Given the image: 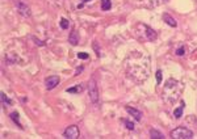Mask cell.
<instances>
[{
    "label": "cell",
    "mask_w": 197,
    "mask_h": 139,
    "mask_svg": "<svg viewBox=\"0 0 197 139\" xmlns=\"http://www.w3.org/2000/svg\"><path fill=\"white\" fill-rule=\"evenodd\" d=\"M60 83V77L59 76H57V75H51V76H49V77H46V80H45V87H46V89H54L55 87H57L58 84Z\"/></svg>",
    "instance_id": "obj_5"
},
{
    "label": "cell",
    "mask_w": 197,
    "mask_h": 139,
    "mask_svg": "<svg viewBox=\"0 0 197 139\" xmlns=\"http://www.w3.org/2000/svg\"><path fill=\"white\" fill-rule=\"evenodd\" d=\"M84 89V85L83 84H78L75 87H70V88L66 89V92H69V93H80V92H83Z\"/></svg>",
    "instance_id": "obj_9"
},
{
    "label": "cell",
    "mask_w": 197,
    "mask_h": 139,
    "mask_svg": "<svg viewBox=\"0 0 197 139\" xmlns=\"http://www.w3.org/2000/svg\"><path fill=\"white\" fill-rule=\"evenodd\" d=\"M69 42L71 43L72 46H76L79 43V33L76 30H72L69 36Z\"/></svg>",
    "instance_id": "obj_7"
},
{
    "label": "cell",
    "mask_w": 197,
    "mask_h": 139,
    "mask_svg": "<svg viewBox=\"0 0 197 139\" xmlns=\"http://www.w3.org/2000/svg\"><path fill=\"white\" fill-rule=\"evenodd\" d=\"M150 138H152V139H164L166 136L163 135L160 131L155 130V129H151V130H150Z\"/></svg>",
    "instance_id": "obj_12"
},
{
    "label": "cell",
    "mask_w": 197,
    "mask_h": 139,
    "mask_svg": "<svg viewBox=\"0 0 197 139\" xmlns=\"http://www.w3.org/2000/svg\"><path fill=\"white\" fill-rule=\"evenodd\" d=\"M163 20H164V23H166V24H168L170 26H172V28H176V26H177L176 20H175L172 16H170L168 13H164V14H163Z\"/></svg>",
    "instance_id": "obj_8"
},
{
    "label": "cell",
    "mask_w": 197,
    "mask_h": 139,
    "mask_svg": "<svg viewBox=\"0 0 197 139\" xmlns=\"http://www.w3.org/2000/svg\"><path fill=\"white\" fill-rule=\"evenodd\" d=\"M155 75H157V84H162V71L158 70Z\"/></svg>",
    "instance_id": "obj_18"
},
{
    "label": "cell",
    "mask_w": 197,
    "mask_h": 139,
    "mask_svg": "<svg viewBox=\"0 0 197 139\" xmlns=\"http://www.w3.org/2000/svg\"><path fill=\"white\" fill-rule=\"evenodd\" d=\"M1 104H3L4 106H9V105H12V101L8 99V97H7V94L4 93V92H1Z\"/></svg>",
    "instance_id": "obj_15"
},
{
    "label": "cell",
    "mask_w": 197,
    "mask_h": 139,
    "mask_svg": "<svg viewBox=\"0 0 197 139\" xmlns=\"http://www.w3.org/2000/svg\"><path fill=\"white\" fill-rule=\"evenodd\" d=\"M93 47H95V50H96V55L100 58L101 54H100V50H99V46H97V42H93Z\"/></svg>",
    "instance_id": "obj_21"
},
{
    "label": "cell",
    "mask_w": 197,
    "mask_h": 139,
    "mask_svg": "<svg viewBox=\"0 0 197 139\" xmlns=\"http://www.w3.org/2000/svg\"><path fill=\"white\" fill-rule=\"evenodd\" d=\"M9 117H11V119L19 126V127L23 129V126H21V123H20V119H19V113H17V112H13V113H11V116H9Z\"/></svg>",
    "instance_id": "obj_13"
},
{
    "label": "cell",
    "mask_w": 197,
    "mask_h": 139,
    "mask_svg": "<svg viewBox=\"0 0 197 139\" xmlns=\"http://www.w3.org/2000/svg\"><path fill=\"white\" fill-rule=\"evenodd\" d=\"M69 25H70L69 20H66V18H62V20H60V28L62 29H67Z\"/></svg>",
    "instance_id": "obj_17"
},
{
    "label": "cell",
    "mask_w": 197,
    "mask_h": 139,
    "mask_svg": "<svg viewBox=\"0 0 197 139\" xmlns=\"http://www.w3.org/2000/svg\"><path fill=\"white\" fill-rule=\"evenodd\" d=\"M184 53H185V47H184V46H181V47H180V49H177V50H176V53H175V54H176V55H179V57H181V55H184Z\"/></svg>",
    "instance_id": "obj_19"
},
{
    "label": "cell",
    "mask_w": 197,
    "mask_h": 139,
    "mask_svg": "<svg viewBox=\"0 0 197 139\" xmlns=\"http://www.w3.org/2000/svg\"><path fill=\"white\" fill-rule=\"evenodd\" d=\"M184 106H185V102H184V101H181V104H180V106H179V108H176V109H175V110H174V117H175V118H176V119H179L180 117L183 116Z\"/></svg>",
    "instance_id": "obj_10"
},
{
    "label": "cell",
    "mask_w": 197,
    "mask_h": 139,
    "mask_svg": "<svg viewBox=\"0 0 197 139\" xmlns=\"http://www.w3.org/2000/svg\"><path fill=\"white\" fill-rule=\"evenodd\" d=\"M14 3V7L17 9V12L24 17H30L32 14V11H30V7L26 4V1L24 0H13Z\"/></svg>",
    "instance_id": "obj_2"
},
{
    "label": "cell",
    "mask_w": 197,
    "mask_h": 139,
    "mask_svg": "<svg viewBox=\"0 0 197 139\" xmlns=\"http://www.w3.org/2000/svg\"><path fill=\"white\" fill-rule=\"evenodd\" d=\"M88 93H89V99L93 104L99 102V89H97V84L95 81V79H89L88 81Z\"/></svg>",
    "instance_id": "obj_3"
},
{
    "label": "cell",
    "mask_w": 197,
    "mask_h": 139,
    "mask_svg": "<svg viewBox=\"0 0 197 139\" xmlns=\"http://www.w3.org/2000/svg\"><path fill=\"white\" fill-rule=\"evenodd\" d=\"M171 138H174V139H192L193 138V133H192L189 129L184 127V126H180V127H176L171 131Z\"/></svg>",
    "instance_id": "obj_1"
},
{
    "label": "cell",
    "mask_w": 197,
    "mask_h": 139,
    "mask_svg": "<svg viewBox=\"0 0 197 139\" xmlns=\"http://www.w3.org/2000/svg\"><path fill=\"white\" fill-rule=\"evenodd\" d=\"M126 112H128L129 114H130V116H133L134 117L135 119H137V121H141V119H142V112L141 110H138V109H135V108H130V106H126Z\"/></svg>",
    "instance_id": "obj_6"
},
{
    "label": "cell",
    "mask_w": 197,
    "mask_h": 139,
    "mask_svg": "<svg viewBox=\"0 0 197 139\" xmlns=\"http://www.w3.org/2000/svg\"><path fill=\"white\" fill-rule=\"evenodd\" d=\"M88 1H91V0H82V3H88Z\"/></svg>",
    "instance_id": "obj_24"
},
{
    "label": "cell",
    "mask_w": 197,
    "mask_h": 139,
    "mask_svg": "<svg viewBox=\"0 0 197 139\" xmlns=\"http://www.w3.org/2000/svg\"><path fill=\"white\" fill-rule=\"evenodd\" d=\"M83 5H84V3H80V4H78V8H83Z\"/></svg>",
    "instance_id": "obj_23"
},
{
    "label": "cell",
    "mask_w": 197,
    "mask_h": 139,
    "mask_svg": "<svg viewBox=\"0 0 197 139\" xmlns=\"http://www.w3.org/2000/svg\"><path fill=\"white\" fill-rule=\"evenodd\" d=\"M111 8H112L111 0H101V9H103V11H109Z\"/></svg>",
    "instance_id": "obj_14"
},
{
    "label": "cell",
    "mask_w": 197,
    "mask_h": 139,
    "mask_svg": "<svg viewBox=\"0 0 197 139\" xmlns=\"http://www.w3.org/2000/svg\"><path fill=\"white\" fill-rule=\"evenodd\" d=\"M83 70H84L83 66H79V67L76 68V71H75V75H76V76H78V75H80V72L83 71Z\"/></svg>",
    "instance_id": "obj_22"
},
{
    "label": "cell",
    "mask_w": 197,
    "mask_h": 139,
    "mask_svg": "<svg viewBox=\"0 0 197 139\" xmlns=\"http://www.w3.org/2000/svg\"><path fill=\"white\" fill-rule=\"evenodd\" d=\"M89 55L87 54V53H78V58L79 59H88Z\"/></svg>",
    "instance_id": "obj_20"
},
{
    "label": "cell",
    "mask_w": 197,
    "mask_h": 139,
    "mask_svg": "<svg viewBox=\"0 0 197 139\" xmlns=\"http://www.w3.org/2000/svg\"><path fill=\"white\" fill-rule=\"evenodd\" d=\"M145 29H146V36H147V40L149 41H154L155 38H157V33H155L154 30H152L150 26L145 25Z\"/></svg>",
    "instance_id": "obj_11"
},
{
    "label": "cell",
    "mask_w": 197,
    "mask_h": 139,
    "mask_svg": "<svg viewBox=\"0 0 197 139\" xmlns=\"http://www.w3.org/2000/svg\"><path fill=\"white\" fill-rule=\"evenodd\" d=\"M63 136L67 139H78L79 138V129H78L76 125H71L65 130L63 133Z\"/></svg>",
    "instance_id": "obj_4"
},
{
    "label": "cell",
    "mask_w": 197,
    "mask_h": 139,
    "mask_svg": "<svg viewBox=\"0 0 197 139\" xmlns=\"http://www.w3.org/2000/svg\"><path fill=\"white\" fill-rule=\"evenodd\" d=\"M122 122H124V125L126 126V129H129V130H134V123L133 122H130V121H128V119H122Z\"/></svg>",
    "instance_id": "obj_16"
}]
</instances>
